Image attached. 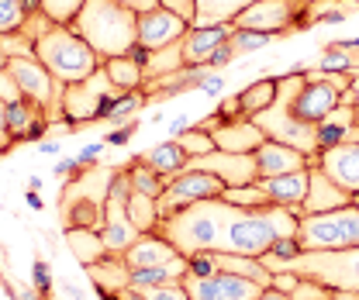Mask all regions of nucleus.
<instances>
[{
  "label": "nucleus",
  "mask_w": 359,
  "mask_h": 300,
  "mask_svg": "<svg viewBox=\"0 0 359 300\" xmlns=\"http://www.w3.org/2000/svg\"><path fill=\"white\" fill-rule=\"evenodd\" d=\"M245 214V207H235L224 197H208L190 207H180L156 224V235H163L180 256L194 259L204 252H222L231 224Z\"/></svg>",
  "instance_id": "f257e3e1"
},
{
  "label": "nucleus",
  "mask_w": 359,
  "mask_h": 300,
  "mask_svg": "<svg viewBox=\"0 0 359 300\" xmlns=\"http://www.w3.org/2000/svg\"><path fill=\"white\" fill-rule=\"evenodd\" d=\"M69 28L100 59L132 55L138 48V14L128 11V7H121V4H114V0H87L80 18Z\"/></svg>",
  "instance_id": "f03ea898"
},
{
  "label": "nucleus",
  "mask_w": 359,
  "mask_h": 300,
  "mask_svg": "<svg viewBox=\"0 0 359 300\" xmlns=\"http://www.w3.org/2000/svg\"><path fill=\"white\" fill-rule=\"evenodd\" d=\"M263 266L269 273H294L301 280L325 283L332 290L359 294V245H353V249H325V252H297L294 259H280L266 252Z\"/></svg>",
  "instance_id": "7ed1b4c3"
},
{
  "label": "nucleus",
  "mask_w": 359,
  "mask_h": 300,
  "mask_svg": "<svg viewBox=\"0 0 359 300\" xmlns=\"http://www.w3.org/2000/svg\"><path fill=\"white\" fill-rule=\"evenodd\" d=\"M35 59L59 83H80V80L93 76L104 62L69 25H52L45 35H39L35 39Z\"/></svg>",
  "instance_id": "20e7f679"
},
{
  "label": "nucleus",
  "mask_w": 359,
  "mask_h": 300,
  "mask_svg": "<svg viewBox=\"0 0 359 300\" xmlns=\"http://www.w3.org/2000/svg\"><path fill=\"white\" fill-rule=\"evenodd\" d=\"M114 176H118V170L100 166V170H87L69 179V186L62 190V200H59L66 228H97V224H104L107 193H111Z\"/></svg>",
  "instance_id": "39448f33"
},
{
  "label": "nucleus",
  "mask_w": 359,
  "mask_h": 300,
  "mask_svg": "<svg viewBox=\"0 0 359 300\" xmlns=\"http://www.w3.org/2000/svg\"><path fill=\"white\" fill-rule=\"evenodd\" d=\"M297 245H301V252L359 245V207L346 204V207H335V211H325V214H301Z\"/></svg>",
  "instance_id": "423d86ee"
},
{
  "label": "nucleus",
  "mask_w": 359,
  "mask_h": 300,
  "mask_svg": "<svg viewBox=\"0 0 359 300\" xmlns=\"http://www.w3.org/2000/svg\"><path fill=\"white\" fill-rule=\"evenodd\" d=\"M118 86L111 83V76L104 73V66L80 80V83H62V118L66 125H83V121H93V118H107L114 100H118Z\"/></svg>",
  "instance_id": "0eeeda50"
},
{
  "label": "nucleus",
  "mask_w": 359,
  "mask_h": 300,
  "mask_svg": "<svg viewBox=\"0 0 359 300\" xmlns=\"http://www.w3.org/2000/svg\"><path fill=\"white\" fill-rule=\"evenodd\" d=\"M14 83L21 86L25 100L35 104L42 114H52V111H62V83L45 69L35 55H7V66H4Z\"/></svg>",
  "instance_id": "6e6552de"
},
{
  "label": "nucleus",
  "mask_w": 359,
  "mask_h": 300,
  "mask_svg": "<svg viewBox=\"0 0 359 300\" xmlns=\"http://www.w3.org/2000/svg\"><path fill=\"white\" fill-rule=\"evenodd\" d=\"M252 121L263 128L266 138L273 142H283V145H290V149H297V152H304L308 159H318V125H308V121H301L290 107H283V104H273L266 111H259V114H252Z\"/></svg>",
  "instance_id": "1a4fd4ad"
},
{
  "label": "nucleus",
  "mask_w": 359,
  "mask_h": 300,
  "mask_svg": "<svg viewBox=\"0 0 359 300\" xmlns=\"http://www.w3.org/2000/svg\"><path fill=\"white\" fill-rule=\"evenodd\" d=\"M180 283L190 300H259L266 290L263 283L238 276V273H211V276L187 273Z\"/></svg>",
  "instance_id": "9d476101"
},
{
  "label": "nucleus",
  "mask_w": 359,
  "mask_h": 300,
  "mask_svg": "<svg viewBox=\"0 0 359 300\" xmlns=\"http://www.w3.org/2000/svg\"><path fill=\"white\" fill-rule=\"evenodd\" d=\"M222 193H224V183L218 176H211L204 170H183L177 179L166 183L163 197L156 200L159 204V217L173 214L180 207H190L197 200H208V197H222Z\"/></svg>",
  "instance_id": "9b49d317"
},
{
  "label": "nucleus",
  "mask_w": 359,
  "mask_h": 300,
  "mask_svg": "<svg viewBox=\"0 0 359 300\" xmlns=\"http://www.w3.org/2000/svg\"><path fill=\"white\" fill-rule=\"evenodd\" d=\"M187 170H204L211 176H218L224 186H249L259 179V166H256V156L252 152H204V156H194L187 159Z\"/></svg>",
  "instance_id": "f8f14e48"
},
{
  "label": "nucleus",
  "mask_w": 359,
  "mask_h": 300,
  "mask_svg": "<svg viewBox=\"0 0 359 300\" xmlns=\"http://www.w3.org/2000/svg\"><path fill=\"white\" fill-rule=\"evenodd\" d=\"M273 242H276V231H273V224L266 221V214L256 207V211H245V214L231 224V231H228V238H224L222 252L263 259L269 249H273Z\"/></svg>",
  "instance_id": "ddd939ff"
},
{
  "label": "nucleus",
  "mask_w": 359,
  "mask_h": 300,
  "mask_svg": "<svg viewBox=\"0 0 359 300\" xmlns=\"http://www.w3.org/2000/svg\"><path fill=\"white\" fill-rule=\"evenodd\" d=\"M304 0H256L252 7H245L231 28H242V32H266V35H280L294 18H297V7Z\"/></svg>",
  "instance_id": "4468645a"
},
{
  "label": "nucleus",
  "mask_w": 359,
  "mask_h": 300,
  "mask_svg": "<svg viewBox=\"0 0 359 300\" xmlns=\"http://www.w3.org/2000/svg\"><path fill=\"white\" fill-rule=\"evenodd\" d=\"M194 25H187L180 14L166 11V7H152V11H142L138 14V45L145 52H156V48H166V45L180 42Z\"/></svg>",
  "instance_id": "2eb2a0df"
},
{
  "label": "nucleus",
  "mask_w": 359,
  "mask_h": 300,
  "mask_svg": "<svg viewBox=\"0 0 359 300\" xmlns=\"http://www.w3.org/2000/svg\"><path fill=\"white\" fill-rule=\"evenodd\" d=\"M204 128L211 131L215 145L224 152H256L266 142L263 128L252 118H222V121H211V125L204 121Z\"/></svg>",
  "instance_id": "dca6fc26"
},
{
  "label": "nucleus",
  "mask_w": 359,
  "mask_h": 300,
  "mask_svg": "<svg viewBox=\"0 0 359 300\" xmlns=\"http://www.w3.org/2000/svg\"><path fill=\"white\" fill-rule=\"evenodd\" d=\"M346 193H359V142H342L332 149H321L314 159Z\"/></svg>",
  "instance_id": "f3484780"
},
{
  "label": "nucleus",
  "mask_w": 359,
  "mask_h": 300,
  "mask_svg": "<svg viewBox=\"0 0 359 300\" xmlns=\"http://www.w3.org/2000/svg\"><path fill=\"white\" fill-rule=\"evenodd\" d=\"M308 176H311V183H308V197L301 204V214H325V211H335V207L353 204V193H346L318 163L308 166Z\"/></svg>",
  "instance_id": "a211bd4d"
},
{
  "label": "nucleus",
  "mask_w": 359,
  "mask_h": 300,
  "mask_svg": "<svg viewBox=\"0 0 359 300\" xmlns=\"http://www.w3.org/2000/svg\"><path fill=\"white\" fill-rule=\"evenodd\" d=\"M231 25H194L187 35H183V59L187 66H208V59L231 39Z\"/></svg>",
  "instance_id": "6ab92c4d"
},
{
  "label": "nucleus",
  "mask_w": 359,
  "mask_h": 300,
  "mask_svg": "<svg viewBox=\"0 0 359 300\" xmlns=\"http://www.w3.org/2000/svg\"><path fill=\"white\" fill-rule=\"evenodd\" d=\"M177 256L180 252L163 238V235L145 231V235H138L118 259H121L128 269H149V266H166V262H173Z\"/></svg>",
  "instance_id": "aec40b11"
},
{
  "label": "nucleus",
  "mask_w": 359,
  "mask_h": 300,
  "mask_svg": "<svg viewBox=\"0 0 359 300\" xmlns=\"http://www.w3.org/2000/svg\"><path fill=\"white\" fill-rule=\"evenodd\" d=\"M256 183L266 193L269 204H283V207H297L301 211V204L308 197L311 176H308V170H294V172H283V176H259Z\"/></svg>",
  "instance_id": "412c9836"
},
{
  "label": "nucleus",
  "mask_w": 359,
  "mask_h": 300,
  "mask_svg": "<svg viewBox=\"0 0 359 300\" xmlns=\"http://www.w3.org/2000/svg\"><path fill=\"white\" fill-rule=\"evenodd\" d=\"M252 156H256L259 176H283V172L308 170V166H311V159H308L304 152H297V149H290V145H283V142H273V138H266Z\"/></svg>",
  "instance_id": "4be33fe9"
},
{
  "label": "nucleus",
  "mask_w": 359,
  "mask_h": 300,
  "mask_svg": "<svg viewBox=\"0 0 359 300\" xmlns=\"http://www.w3.org/2000/svg\"><path fill=\"white\" fill-rule=\"evenodd\" d=\"M187 159H190V156L180 149V142L173 138V142H163V145L149 149V152H145L138 163H142V166H149L156 176H163V179L170 183V179H177L180 172L187 170Z\"/></svg>",
  "instance_id": "5701e85b"
},
{
  "label": "nucleus",
  "mask_w": 359,
  "mask_h": 300,
  "mask_svg": "<svg viewBox=\"0 0 359 300\" xmlns=\"http://www.w3.org/2000/svg\"><path fill=\"white\" fill-rule=\"evenodd\" d=\"M100 66H104V73L111 76V83L118 86L121 93H132V90L145 83V66L135 55H114V59H104Z\"/></svg>",
  "instance_id": "b1692460"
},
{
  "label": "nucleus",
  "mask_w": 359,
  "mask_h": 300,
  "mask_svg": "<svg viewBox=\"0 0 359 300\" xmlns=\"http://www.w3.org/2000/svg\"><path fill=\"white\" fill-rule=\"evenodd\" d=\"M66 242H69L73 256L80 259L87 269L93 266V262H100V259L107 256L104 238H100V231H97V228H66Z\"/></svg>",
  "instance_id": "393cba45"
},
{
  "label": "nucleus",
  "mask_w": 359,
  "mask_h": 300,
  "mask_svg": "<svg viewBox=\"0 0 359 300\" xmlns=\"http://www.w3.org/2000/svg\"><path fill=\"white\" fill-rule=\"evenodd\" d=\"M256 0H197V21L194 25H231L245 7H252Z\"/></svg>",
  "instance_id": "a878e982"
},
{
  "label": "nucleus",
  "mask_w": 359,
  "mask_h": 300,
  "mask_svg": "<svg viewBox=\"0 0 359 300\" xmlns=\"http://www.w3.org/2000/svg\"><path fill=\"white\" fill-rule=\"evenodd\" d=\"M145 76L149 80H159V76H170V73H177L187 66V59H183V39L173 45H166V48H156V52H145Z\"/></svg>",
  "instance_id": "bb28decb"
},
{
  "label": "nucleus",
  "mask_w": 359,
  "mask_h": 300,
  "mask_svg": "<svg viewBox=\"0 0 359 300\" xmlns=\"http://www.w3.org/2000/svg\"><path fill=\"white\" fill-rule=\"evenodd\" d=\"M238 100H242L245 118L266 111V107H273V100H276V80H256V83H249L238 93Z\"/></svg>",
  "instance_id": "cd10ccee"
},
{
  "label": "nucleus",
  "mask_w": 359,
  "mask_h": 300,
  "mask_svg": "<svg viewBox=\"0 0 359 300\" xmlns=\"http://www.w3.org/2000/svg\"><path fill=\"white\" fill-rule=\"evenodd\" d=\"M128 214H132L135 228H138L142 235H145V231H156V224L163 221L156 197H145V193H138V190H132V197H128Z\"/></svg>",
  "instance_id": "c85d7f7f"
},
{
  "label": "nucleus",
  "mask_w": 359,
  "mask_h": 300,
  "mask_svg": "<svg viewBox=\"0 0 359 300\" xmlns=\"http://www.w3.org/2000/svg\"><path fill=\"white\" fill-rule=\"evenodd\" d=\"M39 7V0H0V35L21 32L25 18Z\"/></svg>",
  "instance_id": "c756f323"
},
{
  "label": "nucleus",
  "mask_w": 359,
  "mask_h": 300,
  "mask_svg": "<svg viewBox=\"0 0 359 300\" xmlns=\"http://www.w3.org/2000/svg\"><path fill=\"white\" fill-rule=\"evenodd\" d=\"M4 118H7L11 138H25V131L32 128V121L39 118V107L35 104H25V100H14V104L4 107Z\"/></svg>",
  "instance_id": "7c9ffc66"
},
{
  "label": "nucleus",
  "mask_w": 359,
  "mask_h": 300,
  "mask_svg": "<svg viewBox=\"0 0 359 300\" xmlns=\"http://www.w3.org/2000/svg\"><path fill=\"white\" fill-rule=\"evenodd\" d=\"M173 138H177L180 149H183L190 159H194V156H204V152H215V149H218V145H215V138H211V131L204 128V125H201V128H183L180 135H173Z\"/></svg>",
  "instance_id": "2f4dec72"
},
{
  "label": "nucleus",
  "mask_w": 359,
  "mask_h": 300,
  "mask_svg": "<svg viewBox=\"0 0 359 300\" xmlns=\"http://www.w3.org/2000/svg\"><path fill=\"white\" fill-rule=\"evenodd\" d=\"M83 4H87V0H39L42 14L52 25H73V21L80 18Z\"/></svg>",
  "instance_id": "473e14b6"
},
{
  "label": "nucleus",
  "mask_w": 359,
  "mask_h": 300,
  "mask_svg": "<svg viewBox=\"0 0 359 300\" xmlns=\"http://www.w3.org/2000/svg\"><path fill=\"white\" fill-rule=\"evenodd\" d=\"M224 200H231L235 207H245V211H256V207H266V193L259 190V183H249V186H224L222 193Z\"/></svg>",
  "instance_id": "72a5a7b5"
},
{
  "label": "nucleus",
  "mask_w": 359,
  "mask_h": 300,
  "mask_svg": "<svg viewBox=\"0 0 359 300\" xmlns=\"http://www.w3.org/2000/svg\"><path fill=\"white\" fill-rule=\"evenodd\" d=\"M128 176H132V190H138V193H145V197H163V190H166V179L163 176H156V172L149 170V166H132L128 170Z\"/></svg>",
  "instance_id": "f704fd0d"
},
{
  "label": "nucleus",
  "mask_w": 359,
  "mask_h": 300,
  "mask_svg": "<svg viewBox=\"0 0 359 300\" xmlns=\"http://www.w3.org/2000/svg\"><path fill=\"white\" fill-rule=\"evenodd\" d=\"M269 39H273V35H266V32H242V28H235L228 45H231L235 55H242V52H256V48L269 45Z\"/></svg>",
  "instance_id": "c9c22d12"
},
{
  "label": "nucleus",
  "mask_w": 359,
  "mask_h": 300,
  "mask_svg": "<svg viewBox=\"0 0 359 300\" xmlns=\"http://www.w3.org/2000/svg\"><path fill=\"white\" fill-rule=\"evenodd\" d=\"M339 290L325 287V283H314V280H301L294 290H290V300H335Z\"/></svg>",
  "instance_id": "e433bc0d"
},
{
  "label": "nucleus",
  "mask_w": 359,
  "mask_h": 300,
  "mask_svg": "<svg viewBox=\"0 0 359 300\" xmlns=\"http://www.w3.org/2000/svg\"><path fill=\"white\" fill-rule=\"evenodd\" d=\"M142 300H190L183 283H159V287H135Z\"/></svg>",
  "instance_id": "4c0bfd02"
},
{
  "label": "nucleus",
  "mask_w": 359,
  "mask_h": 300,
  "mask_svg": "<svg viewBox=\"0 0 359 300\" xmlns=\"http://www.w3.org/2000/svg\"><path fill=\"white\" fill-rule=\"evenodd\" d=\"M138 104H142V97L132 90V93H125V97H118V100H114V107H111V114H107V118H111V121H121V118L135 114V107H138Z\"/></svg>",
  "instance_id": "58836bf2"
},
{
  "label": "nucleus",
  "mask_w": 359,
  "mask_h": 300,
  "mask_svg": "<svg viewBox=\"0 0 359 300\" xmlns=\"http://www.w3.org/2000/svg\"><path fill=\"white\" fill-rule=\"evenodd\" d=\"M159 7H166V11L180 14L187 25H194V21H197V0H159Z\"/></svg>",
  "instance_id": "ea45409f"
},
{
  "label": "nucleus",
  "mask_w": 359,
  "mask_h": 300,
  "mask_svg": "<svg viewBox=\"0 0 359 300\" xmlns=\"http://www.w3.org/2000/svg\"><path fill=\"white\" fill-rule=\"evenodd\" d=\"M25 93H21V86L14 83V76L7 73V69H0V100L4 104H14V100H21Z\"/></svg>",
  "instance_id": "a19ab883"
},
{
  "label": "nucleus",
  "mask_w": 359,
  "mask_h": 300,
  "mask_svg": "<svg viewBox=\"0 0 359 300\" xmlns=\"http://www.w3.org/2000/svg\"><path fill=\"white\" fill-rule=\"evenodd\" d=\"M269 252H273V256H280V259H294L297 252H301V245H297V238H276Z\"/></svg>",
  "instance_id": "79ce46f5"
},
{
  "label": "nucleus",
  "mask_w": 359,
  "mask_h": 300,
  "mask_svg": "<svg viewBox=\"0 0 359 300\" xmlns=\"http://www.w3.org/2000/svg\"><path fill=\"white\" fill-rule=\"evenodd\" d=\"M222 118H245V111H242V100L238 97H228L222 104Z\"/></svg>",
  "instance_id": "37998d69"
},
{
  "label": "nucleus",
  "mask_w": 359,
  "mask_h": 300,
  "mask_svg": "<svg viewBox=\"0 0 359 300\" xmlns=\"http://www.w3.org/2000/svg\"><path fill=\"white\" fill-rule=\"evenodd\" d=\"M231 55H235V52H231V45L224 42L222 48H218V52H215V55L208 59V69H215V66H224V62H231Z\"/></svg>",
  "instance_id": "c03bdc74"
},
{
  "label": "nucleus",
  "mask_w": 359,
  "mask_h": 300,
  "mask_svg": "<svg viewBox=\"0 0 359 300\" xmlns=\"http://www.w3.org/2000/svg\"><path fill=\"white\" fill-rule=\"evenodd\" d=\"M114 4L128 7V11H135V14H142V11H152V7H159V0H114Z\"/></svg>",
  "instance_id": "a18cd8bd"
},
{
  "label": "nucleus",
  "mask_w": 359,
  "mask_h": 300,
  "mask_svg": "<svg viewBox=\"0 0 359 300\" xmlns=\"http://www.w3.org/2000/svg\"><path fill=\"white\" fill-rule=\"evenodd\" d=\"M4 100H0V152H7L11 149V131H7V118H4Z\"/></svg>",
  "instance_id": "49530a36"
},
{
  "label": "nucleus",
  "mask_w": 359,
  "mask_h": 300,
  "mask_svg": "<svg viewBox=\"0 0 359 300\" xmlns=\"http://www.w3.org/2000/svg\"><path fill=\"white\" fill-rule=\"evenodd\" d=\"M35 283H39V287H48V266H45V262H35Z\"/></svg>",
  "instance_id": "de8ad7c7"
},
{
  "label": "nucleus",
  "mask_w": 359,
  "mask_h": 300,
  "mask_svg": "<svg viewBox=\"0 0 359 300\" xmlns=\"http://www.w3.org/2000/svg\"><path fill=\"white\" fill-rule=\"evenodd\" d=\"M76 166H80V159H62V163L55 166V172H59V176H66V172L73 176V172H76Z\"/></svg>",
  "instance_id": "09e8293b"
},
{
  "label": "nucleus",
  "mask_w": 359,
  "mask_h": 300,
  "mask_svg": "<svg viewBox=\"0 0 359 300\" xmlns=\"http://www.w3.org/2000/svg\"><path fill=\"white\" fill-rule=\"evenodd\" d=\"M97 156H100V145H87V149H83V152H80L76 159H80V163H93Z\"/></svg>",
  "instance_id": "8fccbe9b"
},
{
  "label": "nucleus",
  "mask_w": 359,
  "mask_h": 300,
  "mask_svg": "<svg viewBox=\"0 0 359 300\" xmlns=\"http://www.w3.org/2000/svg\"><path fill=\"white\" fill-rule=\"evenodd\" d=\"M128 135H132V128H125V131H111V135H107V142H111V145H125V142H128Z\"/></svg>",
  "instance_id": "3c124183"
},
{
  "label": "nucleus",
  "mask_w": 359,
  "mask_h": 300,
  "mask_svg": "<svg viewBox=\"0 0 359 300\" xmlns=\"http://www.w3.org/2000/svg\"><path fill=\"white\" fill-rule=\"evenodd\" d=\"M259 300H290V294H283V290H276V287H266Z\"/></svg>",
  "instance_id": "603ef678"
},
{
  "label": "nucleus",
  "mask_w": 359,
  "mask_h": 300,
  "mask_svg": "<svg viewBox=\"0 0 359 300\" xmlns=\"http://www.w3.org/2000/svg\"><path fill=\"white\" fill-rule=\"evenodd\" d=\"M349 90H353V104H356V107H359V73H356V76H353V86H349Z\"/></svg>",
  "instance_id": "864d4df0"
},
{
  "label": "nucleus",
  "mask_w": 359,
  "mask_h": 300,
  "mask_svg": "<svg viewBox=\"0 0 359 300\" xmlns=\"http://www.w3.org/2000/svg\"><path fill=\"white\" fill-rule=\"evenodd\" d=\"M353 204H356V207H359V193H353Z\"/></svg>",
  "instance_id": "5fc2aeb1"
},
{
  "label": "nucleus",
  "mask_w": 359,
  "mask_h": 300,
  "mask_svg": "<svg viewBox=\"0 0 359 300\" xmlns=\"http://www.w3.org/2000/svg\"><path fill=\"white\" fill-rule=\"evenodd\" d=\"M304 4H311V0H304Z\"/></svg>",
  "instance_id": "6e6d98bb"
}]
</instances>
